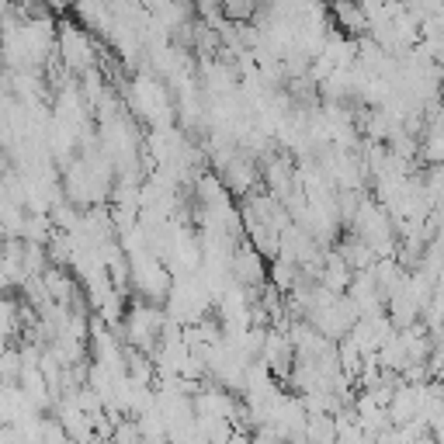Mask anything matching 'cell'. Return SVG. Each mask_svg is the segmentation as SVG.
Here are the masks:
<instances>
[{
	"label": "cell",
	"mask_w": 444,
	"mask_h": 444,
	"mask_svg": "<svg viewBox=\"0 0 444 444\" xmlns=\"http://www.w3.org/2000/svg\"><path fill=\"white\" fill-rule=\"evenodd\" d=\"M222 8H226V15L229 18H250L253 15V0H222Z\"/></svg>",
	"instance_id": "obj_1"
}]
</instances>
